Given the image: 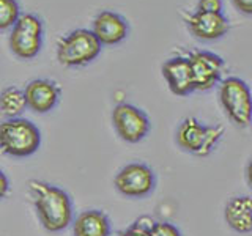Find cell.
<instances>
[{
    "label": "cell",
    "mask_w": 252,
    "mask_h": 236,
    "mask_svg": "<svg viewBox=\"0 0 252 236\" xmlns=\"http://www.w3.org/2000/svg\"><path fill=\"white\" fill-rule=\"evenodd\" d=\"M224 136V128L218 124L205 126L195 117L185 118L177 131V144L185 151L199 157L208 156Z\"/></svg>",
    "instance_id": "4"
},
{
    "label": "cell",
    "mask_w": 252,
    "mask_h": 236,
    "mask_svg": "<svg viewBox=\"0 0 252 236\" xmlns=\"http://www.w3.org/2000/svg\"><path fill=\"white\" fill-rule=\"evenodd\" d=\"M185 22L189 31L203 41H213L227 35L230 24L222 13L194 11L185 14Z\"/></svg>",
    "instance_id": "11"
},
{
    "label": "cell",
    "mask_w": 252,
    "mask_h": 236,
    "mask_svg": "<svg viewBox=\"0 0 252 236\" xmlns=\"http://www.w3.org/2000/svg\"><path fill=\"white\" fill-rule=\"evenodd\" d=\"M219 99L230 121L240 128L252 123V93L240 77H225L219 82Z\"/></svg>",
    "instance_id": "5"
},
{
    "label": "cell",
    "mask_w": 252,
    "mask_h": 236,
    "mask_svg": "<svg viewBox=\"0 0 252 236\" xmlns=\"http://www.w3.org/2000/svg\"><path fill=\"white\" fill-rule=\"evenodd\" d=\"M155 220L150 217H140L131 227L126 228L125 232L118 233V236H150V227Z\"/></svg>",
    "instance_id": "18"
},
{
    "label": "cell",
    "mask_w": 252,
    "mask_h": 236,
    "mask_svg": "<svg viewBox=\"0 0 252 236\" xmlns=\"http://www.w3.org/2000/svg\"><path fill=\"white\" fill-rule=\"evenodd\" d=\"M21 18V8L16 0H0V31L13 29Z\"/></svg>",
    "instance_id": "17"
},
{
    "label": "cell",
    "mask_w": 252,
    "mask_h": 236,
    "mask_svg": "<svg viewBox=\"0 0 252 236\" xmlns=\"http://www.w3.org/2000/svg\"><path fill=\"white\" fill-rule=\"evenodd\" d=\"M232 3L238 11L243 14H249L252 16V0H232Z\"/></svg>",
    "instance_id": "21"
},
{
    "label": "cell",
    "mask_w": 252,
    "mask_h": 236,
    "mask_svg": "<svg viewBox=\"0 0 252 236\" xmlns=\"http://www.w3.org/2000/svg\"><path fill=\"white\" fill-rule=\"evenodd\" d=\"M74 236H110V220L99 209H87L73 220Z\"/></svg>",
    "instance_id": "15"
},
{
    "label": "cell",
    "mask_w": 252,
    "mask_h": 236,
    "mask_svg": "<svg viewBox=\"0 0 252 236\" xmlns=\"http://www.w3.org/2000/svg\"><path fill=\"white\" fill-rule=\"evenodd\" d=\"M27 109V101L24 90L18 87H6L0 91V114L6 118H18Z\"/></svg>",
    "instance_id": "16"
},
{
    "label": "cell",
    "mask_w": 252,
    "mask_h": 236,
    "mask_svg": "<svg viewBox=\"0 0 252 236\" xmlns=\"http://www.w3.org/2000/svg\"><path fill=\"white\" fill-rule=\"evenodd\" d=\"M224 217L227 225L236 233L252 232V199L246 195L233 197L228 200L224 209Z\"/></svg>",
    "instance_id": "14"
},
{
    "label": "cell",
    "mask_w": 252,
    "mask_h": 236,
    "mask_svg": "<svg viewBox=\"0 0 252 236\" xmlns=\"http://www.w3.org/2000/svg\"><path fill=\"white\" fill-rule=\"evenodd\" d=\"M29 192L33 199L41 225L47 232L59 233L73 224V203L66 191L46 181L32 179L29 183Z\"/></svg>",
    "instance_id": "1"
},
{
    "label": "cell",
    "mask_w": 252,
    "mask_h": 236,
    "mask_svg": "<svg viewBox=\"0 0 252 236\" xmlns=\"http://www.w3.org/2000/svg\"><path fill=\"white\" fill-rule=\"evenodd\" d=\"M162 76L170 91L177 96H188L189 93L195 91L194 76L188 57L178 55V57L169 59L162 65Z\"/></svg>",
    "instance_id": "13"
},
{
    "label": "cell",
    "mask_w": 252,
    "mask_h": 236,
    "mask_svg": "<svg viewBox=\"0 0 252 236\" xmlns=\"http://www.w3.org/2000/svg\"><path fill=\"white\" fill-rule=\"evenodd\" d=\"M41 145V132L27 118H5L0 123V151L13 157H29Z\"/></svg>",
    "instance_id": "2"
},
{
    "label": "cell",
    "mask_w": 252,
    "mask_h": 236,
    "mask_svg": "<svg viewBox=\"0 0 252 236\" xmlns=\"http://www.w3.org/2000/svg\"><path fill=\"white\" fill-rule=\"evenodd\" d=\"M112 123L118 136L128 144H137L144 140L152 128L150 118L144 110L128 102L115 106L112 110Z\"/></svg>",
    "instance_id": "7"
},
{
    "label": "cell",
    "mask_w": 252,
    "mask_h": 236,
    "mask_svg": "<svg viewBox=\"0 0 252 236\" xmlns=\"http://www.w3.org/2000/svg\"><path fill=\"white\" fill-rule=\"evenodd\" d=\"M102 44L89 29H76L57 44V60L68 68L85 66L101 54Z\"/></svg>",
    "instance_id": "3"
},
{
    "label": "cell",
    "mask_w": 252,
    "mask_h": 236,
    "mask_svg": "<svg viewBox=\"0 0 252 236\" xmlns=\"http://www.w3.org/2000/svg\"><path fill=\"white\" fill-rule=\"evenodd\" d=\"M43 21L33 13H24L11 29L10 49L22 60L33 59L43 47Z\"/></svg>",
    "instance_id": "6"
},
{
    "label": "cell",
    "mask_w": 252,
    "mask_h": 236,
    "mask_svg": "<svg viewBox=\"0 0 252 236\" xmlns=\"http://www.w3.org/2000/svg\"><path fill=\"white\" fill-rule=\"evenodd\" d=\"M197 11L203 13H222V0H199Z\"/></svg>",
    "instance_id": "20"
},
{
    "label": "cell",
    "mask_w": 252,
    "mask_h": 236,
    "mask_svg": "<svg viewBox=\"0 0 252 236\" xmlns=\"http://www.w3.org/2000/svg\"><path fill=\"white\" fill-rule=\"evenodd\" d=\"M150 236H181V233L170 222H153L150 227Z\"/></svg>",
    "instance_id": "19"
},
{
    "label": "cell",
    "mask_w": 252,
    "mask_h": 236,
    "mask_svg": "<svg viewBox=\"0 0 252 236\" xmlns=\"http://www.w3.org/2000/svg\"><path fill=\"white\" fill-rule=\"evenodd\" d=\"M114 184L122 195L129 197V199H142L152 194L156 186V177L147 164L132 162L125 165L117 173Z\"/></svg>",
    "instance_id": "8"
},
{
    "label": "cell",
    "mask_w": 252,
    "mask_h": 236,
    "mask_svg": "<svg viewBox=\"0 0 252 236\" xmlns=\"http://www.w3.org/2000/svg\"><path fill=\"white\" fill-rule=\"evenodd\" d=\"M24 94H26L27 109L35 114H47L57 107L62 88L51 79H35L26 85Z\"/></svg>",
    "instance_id": "10"
},
{
    "label": "cell",
    "mask_w": 252,
    "mask_h": 236,
    "mask_svg": "<svg viewBox=\"0 0 252 236\" xmlns=\"http://www.w3.org/2000/svg\"><path fill=\"white\" fill-rule=\"evenodd\" d=\"M188 60L191 63L194 87L197 91H207L220 82L225 69V61L218 54L195 51L188 55Z\"/></svg>",
    "instance_id": "9"
},
{
    "label": "cell",
    "mask_w": 252,
    "mask_h": 236,
    "mask_svg": "<svg viewBox=\"0 0 252 236\" xmlns=\"http://www.w3.org/2000/svg\"><path fill=\"white\" fill-rule=\"evenodd\" d=\"M92 31L102 46H115L122 43L129 33V26L122 14L104 10L94 16Z\"/></svg>",
    "instance_id": "12"
},
{
    "label": "cell",
    "mask_w": 252,
    "mask_h": 236,
    "mask_svg": "<svg viewBox=\"0 0 252 236\" xmlns=\"http://www.w3.org/2000/svg\"><path fill=\"white\" fill-rule=\"evenodd\" d=\"M246 178H248V183H249V186H251V189H252V159H251V162L248 164V169H246Z\"/></svg>",
    "instance_id": "23"
},
{
    "label": "cell",
    "mask_w": 252,
    "mask_h": 236,
    "mask_svg": "<svg viewBox=\"0 0 252 236\" xmlns=\"http://www.w3.org/2000/svg\"><path fill=\"white\" fill-rule=\"evenodd\" d=\"M10 192V181H8V177L3 173V170H0V200L5 199Z\"/></svg>",
    "instance_id": "22"
}]
</instances>
